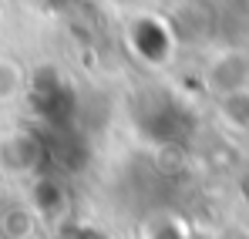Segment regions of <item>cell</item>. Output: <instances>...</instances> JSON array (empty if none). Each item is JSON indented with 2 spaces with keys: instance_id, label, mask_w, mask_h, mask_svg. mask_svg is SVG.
<instances>
[{
  "instance_id": "1",
  "label": "cell",
  "mask_w": 249,
  "mask_h": 239,
  "mask_svg": "<svg viewBox=\"0 0 249 239\" xmlns=\"http://www.w3.org/2000/svg\"><path fill=\"white\" fill-rule=\"evenodd\" d=\"M222 118L236 128H249V91H232L222 98Z\"/></svg>"
}]
</instances>
